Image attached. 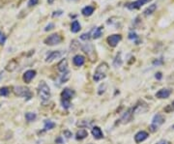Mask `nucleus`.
I'll return each instance as SVG.
<instances>
[{"label":"nucleus","mask_w":174,"mask_h":144,"mask_svg":"<svg viewBox=\"0 0 174 144\" xmlns=\"http://www.w3.org/2000/svg\"><path fill=\"white\" fill-rule=\"evenodd\" d=\"M38 96L40 100L43 103H46L47 101L49 100L50 98V89L49 85L45 82V81H41V83L38 86Z\"/></svg>","instance_id":"1"},{"label":"nucleus","mask_w":174,"mask_h":144,"mask_svg":"<svg viewBox=\"0 0 174 144\" xmlns=\"http://www.w3.org/2000/svg\"><path fill=\"white\" fill-rule=\"evenodd\" d=\"M109 70V67L108 63H105V62H103V63H101L99 66L97 67L96 71H95L94 73V80L95 81H100L103 80L105 77H106V74H108Z\"/></svg>","instance_id":"2"},{"label":"nucleus","mask_w":174,"mask_h":144,"mask_svg":"<svg viewBox=\"0 0 174 144\" xmlns=\"http://www.w3.org/2000/svg\"><path fill=\"white\" fill-rule=\"evenodd\" d=\"M75 92L73 90L69 89V88H65L61 93V103H62V106L65 109H68L70 106H71V99L74 97Z\"/></svg>","instance_id":"3"},{"label":"nucleus","mask_w":174,"mask_h":144,"mask_svg":"<svg viewBox=\"0 0 174 144\" xmlns=\"http://www.w3.org/2000/svg\"><path fill=\"white\" fill-rule=\"evenodd\" d=\"M14 93L18 96V97H23L26 100H30L32 98V92L30 91L29 88L24 86H18L14 88Z\"/></svg>","instance_id":"4"},{"label":"nucleus","mask_w":174,"mask_h":144,"mask_svg":"<svg viewBox=\"0 0 174 144\" xmlns=\"http://www.w3.org/2000/svg\"><path fill=\"white\" fill-rule=\"evenodd\" d=\"M164 116L162 114H156L155 116L153 117L152 120V124L150 125V129L152 132H156L160 127H161L162 124L164 123Z\"/></svg>","instance_id":"5"},{"label":"nucleus","mask_w":174,"mask_h":144,"mask_svg":"<svg viewBox=\"0 0 174 144\" xmlns=\"http://www.w3.org/2000/svg\"><path fill=\"white\" fill-rule=\"evenodd\" d=\"M61 42H62V38L59 34H52L45 40V44L47 46H55V45H59Z\"/></svg>","instance_id":"6"},{"label":"nucleus","mask_w":174,"mask_h":144,"mask_svg":"<svg viewBox=\"0 0 174 144\" xmlns=\"http://www.w3.org/2000/svg\"><path fill=\"white\" fill-rule=\"evenodd\" d=\"M132 110H133V113L134 115L136 114H139V113H143V112H146L148 110V106L146 103H144V101H138L136 106H134L133 108H132Z\"/></svg>","instance_id":"7"},{"label":"nucleus","mask_w":174,"mask_h":144,"mask_svg":"<svg viewBox=\"0 0 174 144\" xmlns=\"http://www.w3.org/2000/svg\"><path fill=\"white\" fill-rule=\"evenodd\" d=\"M121 39H122L121 35H118V34H114V35L109 36L106 41H108V44L109 45V46L112 47H116L117 45H118L119 42L121 41Z\"/></svg>","instance_id":"8"},{"label":"nucleus","mask_w":174,"mask_h":144,"mask_svg":"<svg viewBox=\"0 0 174 144\" xmlns=\"http://www.w3.org/2000/svg\"><path fill=\"white\" fill-rule=\"evenodd\" d=\"M149 1H151V0H136V1L133 2V3H130L129 5H127V7H128V9H130V10L139 9V8H141L143 5L148 3Z\"/></svg>","instance_id":"9"},{"label":"nucleus","mask_w":174,"mask_h":144,"mask_svg":"<svg viewBox=\"0 0 174 144\" xmlns=\"http://www.w3.org/2000/svg\"><path fill=\"white\" fill-rule=\"evenodd\" d=\"M148 136H149V134H148L147 132L140 131L134 135V141H136V143H141L144 140H146Z\"/></svg>","instance_id":"10"},{"label":"nucleus","mask_w":174,"mask_h":144,"mask_svg":"<svg viewBox=\"0 0 174 144\" xmlns=\"http://www.w3.org/2000/svg\"><path fill=\"white\" fill-rule=\"evenodd\" d=\"M35 75H36V71L28 70L23 74V77H22V78H23V81L25 83H29L30 81H31L33 78L35 77Z\"/></svg>","instance_id":"11"},{"label":"nucleus","mask_w":174,"mask_h":144,"mask_svg":"<svg viewBox=\"0 0 174 144\" xmlns=\"http://www.w3.org/2000/svg\"><path fill=\"white\" fill-rule=\"evenodd\" d=\"M134 113H133V110L131 109H129L128 111H126L124 115L121 117V119H120V121H121L122 124H126V123H129L130 121H132V119L134 118Z\"/></svg>","instance_id":"12"},{"label":"nucleus","mask_w":174,"mask_h":144,"mask_svg":"<svg viewBox=\"0 0 174 144\" xmlns=\"http://www.w3.org/2000/svg\"><path fill=\"white\" fill-rule=\"evenodd\" d=\"M171 92L172 91H171L170 89H167V88L161 89L156 93V97L159 98V99H166L170 96Z\"/></svg>","instance_id":"13"},{"label":"nucleus","mask_w":174,"mask_h":144,"mask_svg":"<svg viewBox=\"0 0 174 144\" xmlns=\"http://www.w3.org/2000/svg\"><path fill=\"white\" fill-rule=\"evenodd\" d=\"M61 56H62V52L61 51H51L50 53H49V55L47 56V59L46 61L47 62H52L53 60H55V59H58L60 58Z\"/></svg>","instance_id":"14"},{"label":"nucleus","mask_w":174,"mask_h":144,"mask_svg":"<svg viewBox=\"0 0 174 144\" xmlns=\"http://www.w3.org/2000/svg\"><path fill=\"white\" fill-rule=\"evenodd\" d=\"M92 134H93L94 138H96V139H102L103 137V134L102 130H101L99 127H94V128L92 129Z\"/></svg>","instance_id":"15"},{"label":"nucleus","mask_w":174,"mask_h":144,"mask_svg":"<svg viewBox=\"0 0 174 144\" xmlns=\"http://www.w3.org/2000/svg\"><path fill=\"white\" fill-rule=\"evenodd\" d=\"M57 68H58V70H59L60 72H62V73L67 72V69H68V61H67V59L66 58L62 59V60L58 63Z\"/></svg>","instance_id":"16"},{"label":"nucleus","mask_w":174,"mask_h":144,"mask_svg":"<svg viewBox=\"0 0 174 144\" xmlns=\"http://www.w3.org/2000/svg\"><path fill=\"white\" fill-rule=\"evenodd\" d=\"M73 62H74V64L77 67H80L82 66L84 62H85V58H84L82 55H75L74 59H73Z\"/></svg>","instance_id":"17"},{"label":"nucleus","mask_w":174,"mask_h":144,"mask_svg":"<svg viewBox=\"0 0 174 144\" xmlns=\"http://www.w3.org/2000/svg\"><path fill=\"white\" fill-rule=\"evenodd\" d=\"M87 136H88V132L85 129H80L79 131H77V134H75V138L77 140H82Z\"/></svg>","instance_id":"18"},{"label":"nucleus","mask_w":174,"mask_h":144,"mask_svg":"<svg viewBox=\"0 0 174 144\" xmlns=\"http://www.w3.org/2000/svg\"><path fill=\"white\" fill-rule=\"evenodd\" d=\"M103 27H102V26L95 28V29L91 32L92 38H94V39H99V38L101 37V36H102V34H103Z\"/></svg>","instance_id":"19"},{"label":"nucleus","mask_w":174,"mask_h":144,"mask_svg":"<svg viewBox=\"0 0 174 144\" xmlns=\"http://www.w3.org/2000/svg\"><path fill=\"white\" fill-rule=\"evenodd\" d=\"M81 13H82L83 16H91L92 14L94 13V8L92 7V6H86V7H84L83 9H82Z\"/></svg>","instance_id":"20"},{"label":"nucleus","mask_w":174,"mask_h":144,"mask_svg":"<svg viewBox=\"0 0 174 144\" xmlns=\"http://www.w3.org/2000/svg\"><path fill=\"white\" fill-rule=\"evenodd\" d=\"M156 9H157V5H156V4L150 5V6L148 7L147 9H145V11L143 12V13H144V16H151V15H152V14L156 11Z\"/></svg>","instance_id":"21"},{"label":"nucleus","mask_w":174,"mask_h":144,"mask_svg":"<svg viewBox=\"0 0 174 144\" xmlns=\"http://www.w3.org/2000/svg\"><path fill=\"white\" fill-rule=\"evenodd\" d=\"M80 30V24L77 21H74L71 24V31L73 33H77Z\"/></svg>","instance_id":"22"},{"label":"nucleus","mask_w":174,"mask_h":144,"mask_svg":"<svg viewBox=\"0 0 174 144\" xmlns=\"http://www.w3.org/2000/svg\"><path fill=\"white\" fill-rule=\"evenodd\" d=\"M55 127V123L51 122L49 120H46L45 121V127H44V131H49V130H51Z\"/></svg>","instance_id":"23"},{"label":"nucleus","mask_w":174,"mask_h":144,"mask_svg":"<svg viewBox=\"0 0 174 144\" xmlns=\"http://www.w3.org/2000/svg\"><path fill=\"white\" fill-rule=\"evenodd\" d=\"M113 65L115 67H119L122 65V58H121V52H119L118 54L116 55V57L114 59V62H113Z\"/></svg>","instance_id":"24"},{"label":"nucleus","mask_w":174,"mask_h":144,"mask_svg":"<svg viewBox=\"0 0 174 144\" xmlns=\"http://www.w3.org/2000/svg\"><path fill=\"white\" fill-rule=\"evenodd\" d=\"M82 49H83V51L85 52V53H87L88 55H90L91 52L94 51L93 47H92L90 44H86L85 46H83V47H82Z\"/></svg>","instance_id":"25"},{"label":"nucleus","mask_w":174,"mask_h":144,"mask_svg":"<svg viewBox=\"0 0 174 144\" xmlns=\"http://www.w3.org/2000/svg\"><path fill=\"white\" fill-rule=\"evenodd\" d=\"M36 114L35 113H32V112H27L26 114H25V119H26L28 122H32V121H34L36 119Z\"/></svg>","instance_id":"26"},{"label":"nucleus","mask_w":174,"mask_h":144,"mask_svg":"<svg viewBox=\"0 0 174 144\" xmlns=\"http://www.w3.org/2000/svg\"><path fill=\"white\" fill-rule=\"evenodd\" d=\"M10 94V89L8 87H2L0 88V96L2 97H7Z\"/></svg>","instance_id":"27"},{"label":"nucleus","mask_w":174,"mask_h":144,"mask_svg":"<svg viewBox=\"0 0 174 144\" xmlns=\"http://www.w3.org/2000/svg\"><path fill=\"white\" fill-rule=\"evenodd\" d=\"M70 77V73L69 72H65L63 74V75L61 77V80H60V83H63L65 82V81L68 80V78Z\"/></svg>","instance_id":"28"},{"label":"nucleus","mask_w":174,"mask_h":144,"mask_svg":"<svg viewBox=\"0 0 174 144\" xmlns=\"http://www.w3.org/2000/svg\"><path fill=\"white\" fill-rule=\"evenodd\" d=\"M5 42H6V36L2 31H0V45H4Z\"/></svg>","instance_id":"29"},{"label":"nucleus","mask_w":174,"mask_h":144,"mask_svg":"<svg viewBox=\"0 0 174 144\" xmlns=\"http://www.w3.org/2000/svg\"><path fill=\"white\" fill-rule=\"evenodd\" d=\"M90 36H91V32L84 33V34H82V35L80 36V39H81V40H83V41H87L89 38H90Z\"/></svg>","instance_id":"30"},{"label":"nucleus","mask_w":174,"mask_h":144,"mask_svg":"<svg viewBox=\"0 0 174 144\" xmlns=\"http://www.w3.org/2000/svg\"><path fill=\"white\" fill-rule=\"evenodd\" d=\"M38 2H39V0H29V1H28V7L35 6V5H37Z\"/></svg>","instance_id":"31"},{"label":"nucleus","mask_w":174,"mask_h":144,"mask_svg":"<svg viewBox=\"0 0 174 144\" xmlns=\"http://www.w3.org/2000/svg\"><path fill=\"white\" fill-rule=\"evenodd\" d=\"M137 38H138V37H137V35L134 32H130V33H129V39H131V40H136Z\"/></svg>","instance_id":"32"},{"label":"nucleus","mask_w":174,"mask_h":144,"mask_svg":"<svg viewBox=\"0 0 174 144\" xmlns=\"http://www.w3.org/2000/svg\"><path fill=\"white\" fill-rule=\"evenodd\" d=\"M165 111H167V112H169V111H172V110H174V101L172 103V104L171 106H168L167 107H165V109H164Z\"/></svg>","instance_id":"33"},{"label":"nucleus","mask_w":174,"mask_h":144,"mask_svg":"<svg viewBox=\"0 0 174 144\" xmlns=\"http://www.w3.org/2000/svg\"><path fill=\"white\" fill-rule=\"evenodd\" d=\"M53 27H54V24H53V23H49V25H47V26H46V28H45V31H49V30H51Z\"/></svg>","instance_id":"34"},{"label":"nucleus","mask_w":174,"mask_h":144,"mask_svg":"<svg viewBox=\"0 0 174 144\" xmlns=\"http://www.w3.org/2000/svg\"><path fill=\"white\" fill-rule=\"evenodd\" d=\"M64 135H65V136H66L67 138H70L71 136H73L72 132H69V131H64Z\"/></svg>","instance_id":"35"},{"label":"nucleus","mask_w":174,"mask_h":144,"mask_svg":"<svg viewBox=\"0 0 174 144\" xmlns=\"http://www.w3.org/2000/svg\"><path fill=\"white\" fill-rule=\"evenodd\" d=\"M63 14L62 11H57V12H53L52 14V16L53 18H55V16H61Z\"/></svg>","instance_id":"36"},{"label":"nucleus","mask_w":174,"mask_h":144,"mask_svg":"<svg viewBox=\"0 0 174 144\" xmlns=\"http://www.w3.org/2000/svg\"><path fill=\"white\" fill-rule=\"evenodd\" d=\"M155 77L157 78L158 80H162V73L161 72H158V73H156V75H155Z\"/></svg>","instance_id":"37"},{"label":"nucleus","mask_w":174,"mask_h":144,"mask_svg":"<svg viewBox=\"0 0 174 144\" xmlns=\"http://www.w3.org/2000/svg\"><path fill=\"white\" fill-rule=\"evenodd\" d=\"M156 144H170V143L167 142L166 140H161V141H159V142H157Z\"/></svg>","instance_id":"38"},{"label":"nucleus","mask_w":174,"mask_h":144,"mask_svg":"<svg viewBox=\"0 0 174 144\" xmlns=\"http://www.w3.org/2000/svg\"><path fill=\"white\" fill-rule=\"evenodd\" d=\"M55 142H56V143H62V139H61V138L59 137V138H58V139H56V140H55Z\"/></svg>","instance_id":"39"},{"label":"nucleus","mask_w":174,"mask_h":144,"mask_svg":"<svg viewBox=\"0 0 174 144\" xmlns=\"http://www.w3.org/2000/svg\"><path fill=\"white\" fill-rule=\"evenodd\" d=\"M47 2H49V4H52L53 2H54V0H47Z\"/></svg>","instance_id":"40"},{"label":"nucleus","mask_w":174,"mask_h":144,"mask_svg":"<svg viewBox=\"0 0 174 144\" xmlns=\"http://www.w3.org/2000/svg\"><path fill=\"white\" fill-rule=\"evenodd\" d=\"M2 75H3V73H0V80H1V77H2Z\"/></svg>","instance_id":"41"}]
</instances>
